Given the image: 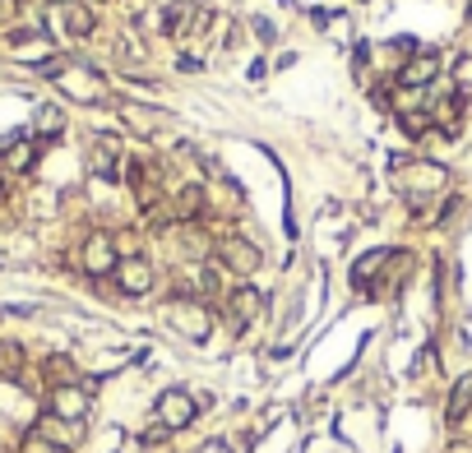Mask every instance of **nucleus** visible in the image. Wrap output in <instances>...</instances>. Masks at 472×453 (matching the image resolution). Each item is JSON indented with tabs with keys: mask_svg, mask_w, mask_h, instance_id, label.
Masks as SVG:
<instances>
[{
	"mask_svg": "<svg viewBox=\"0 0 472 453\" xmlns=\"http://www.w3.org/2000/svg\"><path fill=\"white\" fill-rule=\"evenodd\" d=\"M167 324L176 333H185L190 342H205L214 333V315L205 300H194V296H172V306H167Z\"/></svg>",
	"mask_w": 472,
	"mask_h": 453,
	"instance_id": "obj_1",
	"label": "nucleus"
},
{
	"mask_svg": "<svg viewBox=\"0 0 472 453\" xmlns=\"http://www.w3.org/2000/svg\"><path fill=\"white\" fill-rule=\"evenodd\" d=\"M56 89L70 98V102H102L107 98V79H102V69H93V65H79V60H70V69L56 79Z\"/></svg>",
	"mask_w": 472,
	"mask_h": 453,
	"instance_id": "obj_2",
	"label": "nucleus"
},
{
	"mask_svg": "<svg viewBox=\"0 0 472 453\" xmlns=\"http://www.w3.org/2000/svg\"><path fill=\"white\" fill-rule=\"evenodd\" d=\"M116 116L134 130V134H158V130H172L176 116L163 111V107H140V102H116Z\"/></svg>",
	"mask_w": 472,
	"mask_h": 453,
	"instance_id": "obj_3",
	"label": "nucleus"
},
{
	"mask_svg": "<svg viewBox=\"0 0 472 453\" xmlns=\"http://www.w3.org/2000/svg\"><path fill=\"white\" fill-rule=\"evenodd\" d=\"M194 416H199V403H194L185 389H167V394L158 398V421H163L167 430H190Z\"/></svg>",
	"mask_w": 472,
	"mask_h": 453,
	"instance_id": "obj_4",
	"label": "nucleus"
},
{
	"mask_svg": "<svg viewBox=\"0 0 472 453\" xmlns=\"http://www.w3.org/2000/svg\"><path fill=\"white\" fill-rule=\"evenodd\" d=\"M84 273H93V278H107V273H116V264H121V255H116V237H107V232H93L89 241H84Z\"/></svg>",
	"mask_w": 472,
	"mask_h": 453,
	"instance_id": "obj_5",
	"label": "nucleus"
},
{
	"mask_svg": "<svg viewBox=\"0 0 472 453\" xmlns=\"http://www.w3.org/2000/svg\"><path fill=\"white\" fill-rule=\"evenodd\" d=\"M47 412L51 416H60V421H84L89 416V389H79V385H60V389H51L47 394Z\"/></svg>",
	"mask_w": 472,
	"mask_h": 453,
	"instance_id": "obj_6",
	"label": "nucleus"
},
{
	"mask_svg": "<svg viewBox=\"0 0 472 453\" xmlns=\"http://www.w3.org/2000/svg\"><path fill=\"white\" fill-rule=\"evenodd\" d=\"M218 264L232 269V273H241V278H250L259 269V246H250L246 237H223L218 241Z\"/></svg>",
	"mask_w": 472,
	"mask_h": 453,
	"instance_id": "obj_7",
	"label": "nucleus"
},
{
	"mask_svg": "<svg viewBox=\"0 0 472 453\" xmlns=\"http://www.w3.org/2000/svg\"><path fill=\"white\" fill-rule=\"evenodd\" d=\"M111 278H116V287H121L125 296H144V291H153V264H149L144 255H134V259H121Z\"/></svg>",
	"mask_w": 472,
	"mask_h": 453,
	"instance_id": "obj_8",
	"label": "nucleus"
},
{
	"mask_svg": "<svg viewBox=\"0 0 472 453\" xmlns=\"http://www.w3.org/2000/svg\"><path fill=\"white\" fill-rule=\"evenodd\" d=\"M435 74H440V56L422 51V56H408V65L398 69V84L403 89H426V84H435Z\"/></svg>",
	"mask_w": 472,
	"mask_h": 453,
	"instance_id": "obj_9",
	"label": "nucleus"
},
{
	"mask_svg": "<svg viewBox=\"0 0 472 453\" xmlns=\"http://www.w3.org/2000/svg\"><path fill=\"white\" fill-rule=\"evenodd\" d=\"M259 311H264V296H259L255 287H236V291L227 296V315H232V329H246L250 320H259Z\"/></svg>",
	"mask_w": 472,
	"mask_h": 453,
	"instance_id": "obj_10",
	"label": "nucleus"
},
{
	"mask_svg": "<svg viewBox=\"0 0 472 453\" xmlns=\"http://www.w3.org/2000/svg\"><path fill=\"white\" fill-rule=\"evenodd\" d=\"M60 24H65V33L70 37H89L93 33V10L84 5V0H60Z\"/></svg>",
	"mask_w": 472,
	"mask_h": 453,
	"instance_id": "obj_11",
	"label": "nucleus"
},
{
	"mask_svg": "<svg viewBox=\"0 0 472 453\" xmlns=\"http://www.w3.org/2000/svg\"><path fill=\"white\" fill-rule=\"evenodd\" d=\"M37 435H42V439H51V444H56V448H65V453H70V448L79 444V426H75V421H60V416H51V412L37 421Z\"/></svg>",
	"mask_w": 472,
	"mask_h": 453,
	"instance_id": "obj_12",
	"label": "nucleus"
},
{
	"mask_svg": "<svg viewBox=\"0 0 472 453\" xmlns=\"http://www.w3.org/2000/svg\"><path fill=\"white\" fill-rule=\"evenodd\" d=\"M205 204H209L205 185H181L176 199H172V213H176V222H194L199 213H205Z\"/></svg>",
	"mask_w": 472,
	"mask_h": 453,
	"instance_id": "obj_13",
	"label": "nucleus"
},
{
	"mask_svg": "<svg viewBox=\"0 0 472 453\" xmlns=\"http://www.w3.org/2000/svg\"><path fill=\"white\" fill-rule=\"evenodd\" d=\"M89 167H93L102 181H116V139H93V148H89Z\"/></svg>",
	"mask_w": 472,
	"mask_h": 453,
	"instance_id": "obj_14",
	"label": "nucleus"
},
{
	"mask_svg": "<svg viewBox=\"0 0 472 453\" xmlns=\"http://www.w3.org/2000/svg\"><path fill=\"white\" fill-rule=\"evenodd\" d=\"M205 195H209V204H218L223 213H236V208H241V185L227 181V176H214V185H209Z\"/></svg>",
	"mask_w": 472,
	"mask_h": 453,
	"instance_id": "obj_15",
	"label": "nucleus"
},
{
	"mask_svg": "<svg viewBox=\"0 0 472 453\" xmlns=\"http://www.w3.org/2000/svg\"><path fill=\"white\" fill-rule=\"evenodd\" d=\"M389 259H393V250H366V255L352 264V282H357V287H366V282H371V278L389 264Z\"/></svg>",
	"mask_w": 472,
	"mask_h": 453,
	"instance_id": "obj_16",
	"label": "nucleus"
},
{
	"mask_svg": "<svg viewBox=\"0 0 472 453\" xmlns=\"http://www.w3.org/2000/svg\"><path fill=\"white\" fill-rule=\"evenodd\" d=\"M467 407H472V374H463V380L454 385V394H449V407H445V416L458 426L463 416H467Z\"/></svg>",
	"mask_w": 472,
	"mask_h": 453,
	"instance_id": "obj_17",
	"label": "nucleus"
},
{
	"mask_svg": "<svg viewBox=\"0 0 472 453\" xmlns=\"http://www.w3.org/2000/svg\"><path fill=\"white\" fill-rule=\"evenodd\" d=\"M33 130H37V139H56V134L65 130V116H60V107H37V116H33Z\"/></svg>",
	"mask_w": 472,
	"mask_h": 453,
	"instance_id": "obj_18",
	"label": "nucleus"
},
{
	"mask_svg": "<svg viewBox=\"0 0 472 453\" xmlns=\"http://www.w3.org/2000/svg\"><path fill=\"white\" fill-rule=\"evenodd\" d=\"M190 15H194L190 0H172V5L163 10V28H167V33H185V28H190Z\"/></svg>",
	"mask_w": 472,
	"mask_h": 453,
	"instance_id": "obj_19",
	"label": "nucleus"
},
{
	"mask_svg": "<svg viewBox=\"0 0 472 453\" xmlns=\"http://www.w3.org/2000/svg\"><path fill=\"white\" fill-rule=\"evenodd\" d=\"M42 370L51 374V389L75 385V361H70V356H47V365H42Z\"/></svg>",
	"mask_w": 472,
	"mask_h": 453,
	"instance_id": "obj_20",
	"label": "nucleus"
},
{
	"mask_svg": "<svg viewBox=\"0 0 472 453\" xmlns=\"http://www.w3.org/2000/svg\"><path fill=\"white\" fill-rule=\"evenodd\" d=\"M33 163H37V148H33V143H24V139H19V143H15V148H10V153H5V163H0V167H10V172H28V167H33Z\"/></svg>",
	"mask_w": 472,
	"mask_h": 453,
	"instance_id": "obj_21",
	"label": "nucleus"
},
{
	"mask_svg": "<svg viewBox=\"0 0 472 453\" xmlns=\"http://www.w3.org/2000/svg\"><path fill=\"white\" fill-rule=\"evenodd\" d=\"M398 125H403V134L422 139V134L435 125V116H431V111H398Z\"/></svg>",
	"mask_w": 472,
	"mask_h": 453,
	"instance_id": "obj_22",
	"label": "nucleus"
},
{
	"mask_svg": "<svg viewBox=\"0 0 472 453\" xmlns=\"http://www.w3.org/2000/svg\"><path fill=\"white\" fill-rule=\"evenodd\" d=\"M24 370V347L19 342H0V374H19Z\"/></svg>",
	"mask_w": 472,
	"mask_h": 453,
	"instance_id": "obj_23",
	"label": "nucleus"
},
{
	"mask_svg": "<svg viewBox=\"0 0 472 453\" xmlns=\"http://www.w3.org/2000/svg\"><path fill=\"white\" fill-rule=\"evenodd\" d=\"M19 453H65V448H56L51 439H42L37 430H28V435H24V444H19Z\"/></svg>",
	"mask_w": 472,
	"mask_h": 453,
	"instance_id": "obj_24",
	"label": "nucleus"
},
{
	"mask_svg": "<svg viewBox=\"0 0 472 453\" xmlns=\"http://www.w3.org/2000/svg\"><path fill=\"white\" fill-rule=\"evenodd\" d=\"M172 435H176V430H167V426H163V421H158V426H149V430H144V435H140V444H144V448H158V444H167V439H172Z\"/></svg>",
	"mask_w": 472,
	"mask_h": 453,
	"instance_id": "obj_25",
	"label": "nucleus"
},
{
	"mask_svg": "<svg viewBox=\"0 0 472 453\" xmlns=\"http://www.w3.org/2000/svg\"><path fill=\"white\" fill-rule=\"evenodd\" d=\"M454 74H458V84H467V79H472V60H467V56H463V60H458V65H454Z\"/></svg>",
	"mask_w": 472,
	"mask_h": 453,
	"instance_id": "obj_26",
	"label": "nucleus"
},
{
	"mask_svg": "<svg viewBox=\"0 0 472 453\" xmlns=\"http://www.w3.org/2000/svg\"><path fill=\"white\" fill-rule=\"evenodd\" d=\"M15 143H19V134H0V153H10Z\"/></svg>",
	"mask_w": 472,
	"mask_h": 453,
	"instance_id": "obj_27",
	"label": "nucleus"
},
{
	"mask_svg": "<svg viewBox=\"0 0 472 453\" xmlns=\"http://www.w3.org/2000/svg\"><path fill=\"white\" fill-rule=\"evenodd\" d=\"M0 195H5V172H0Z\"/></svg>",
	"mask_w": 472,
	"mask_h": 453,
	"instance_id": "obj_28",
	"label": "nucleus"
}]
</instances>
